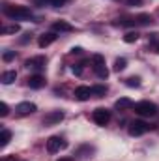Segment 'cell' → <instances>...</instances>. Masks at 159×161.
<instances>
[{"instance_id":"obj_21","label":"cell","mask_w":159,"mask_h":161,"mask_svg":"<svg viewBox=\"0 0 159 161\" xmlns=\"http://www.w3.org/2000/svg\"><path fill=\"white\" fill-rule=\"evenodd\" d=\"M125 66H127V60H125V58H118V60L114 62V69H116V71H122Z\"/></svg>"},{"instance_id":"obj_9","label":"cell","mask_w":159,"mask_h":161,"mask_svg":"<svg viewBox=\"0 0 159 161\" xmlns=\"http://www.w3.org/2000/svg\"><path fill=\"white\" fill-rule=\"evenodd\" d=\"M90 96H94L90 86H79V88H75V99L86 101V99H90Z\"/></svg>"},{"instance_id":"obj_30","label":"cell","mask_w":159,"mask_h":161,"mask_svg":"<svg viewBox=\"0 0 159 161\" xmlns=\"http://www.w3.org/2000/svg\"><path fill=\"white\" fill-rule=\"evenodd\" d=\"M34 2H36V4H38V6H45V4H47V2H49V0H34Z\"/></svg>"},{"instance_id":"obj_15","label":"cell","mask_w":159,"mask_h":161,"mask_svg":"<svg viewBox=\"0 0 159 161\" xmlns=\"http://www.w3.org/2000/svg\"><path fill=\"white\" fill-rule=\"evenodd\" d=\"M15 79H17V73H15V71H4L2 77H0L2 84H11Z\"/></svg>"},{"instance_id":"obj_32","label":"cell","mask_w":159,"mask_h":161,"mask_svg":"<svg viewBox=\"0 0 159 161\" xmlns=\"http://www.w3.org/2000/svg\"><path fill=\"white\" fill-rule=\"evenodd\" d=\"M58 161H75V159H71V158H60Z\"/></svg>"},{"instance_id":"obj_11","label":"cell","mask_w":159,"mask_h":161,"mask_svg":"<svg viewBox=\"0 0 159 161\" xmlns=\"http://www.w3.org/2000/svg\"><path fill=\"white\" fill-rule=\"evenodd\" d=\"M26 84H28L30 88H34V90L43 88V86H45V77H41V75H32V77H28Z\"/></svg>"},{"instance_id":"obj_25","label":"cell","mask_w":159,"mask_h":161,"mask_svg":"<svg viewBox=\"0 0 159 161\" xmlns=\"http://www.w3.org/2000/svg\"><path fill=\"white\" fill-rule=\"evenodd\" d=\"M2 58H4V62H9V60H13V58H15V53H13V51H6Z\"/></svg>"},{"instance_id":"obj_10","label":"cell","mask_w":159,"mask_h":161,"mask_svg":"<svg viewBox=\"0 0 159 161\" xmlns=\"http://www.w3.org/2000/svg\"><path fill=\"white\" fill-rule=\"evenodd\" d=\"M56 38H58V36H56L54 32H47V34H41L40 40H38V45H40V47H49L51 43H54V41H56Z\"/></svg>"},{"instance_id":"obj_20","label":"cell","mask_w":159,"mask_h":161,"mask_svg":"<svg viewBox=\"0 0 159 161\" xmlns=\"http://www.w3.org/2000/svg\"><path fill=\"white\" fill-rule=\"evenodd\" d=\"M92 64H94V68H96V66H105V58H103L101 54H94V56H92Z\"/></svg>"},{"instance_id":"obj_14","label":"cell","mask_w":159,"mask_h":161,"mask_svg":"<svg viewBox=\"0 0 159 161\" xmlns=\"http://www.w3.org/2000/svg\"><path fill=\"white\" fill-rule=\"evenodd\" d=\"M9 141H11V131L9 129H2V133H0V148H6L9 144Z\"/></svg>"},{"instance_id":"obj_13","label":"cell","mask_w":159,"mask_h":161,"mask_svg":"<svg viewBox=\"0 0 159 161\" xmlns=\"http://www.w3.org/2000/svg\"><path fill=\"white\" fill-rule=\"evenodd\" d=\"M131 107H135V103L129 97H120L114 103V109H118V111H125V109H131Z\"/></svg>"},{"instance_id":"obj_3","label":"cell","mask_w":159,"mask_h":161,"mask_svg":"<svg viewBox=\"0 0 159 161\" xmlns=\"http://www.w3.org/2000/svg\"><path fill=\"white\" fill-rule=\"evenodd\" d=\"M64 148H68V142H66L64 139H60V137H56V135L49 137V141H47V150H49L51 154H56V152H60V150H64Z\"/></svg>"},{"instance_id":"obj_4","label":"cell","mask_w":159,"mask_h":161,"mask_svg":"<svg viewBox=\"0 0 159 161\" xmlns=\"http://www.w3.org/2000/svg\"><path fill=\"white\" fill-rule=\"evenodd\" d=\"M127 131H129L131 137H139V135H144L146 131H150V125L142 120H135V122L129 124V129Z\"/></svg>"},{"instance_id":"obj_6","label":"cell","mask_w":159,"mask_h":161,"mask_svg":"<svg viewBox=\"0 0 159 161\" xmlns=\"http://www.w3.org/2000/svg\"><path fill=\"white\" fill-rule=\"evenodd\" d=\"M45 64H47V58H45V56H34V58H28V60L25 62V66H26L28 69H36V71L43 69Z\"/></svg>"},{"instance_id":"obj_27","label":"cell","mask_w":159,"mask_h":161,"mask_svg":"<svg viewBox=\"0 0 159 161\" xmlns=\"http://www.w3.org/2000/svg\"><path fill=\"white\" fill-rule=\"evenodd\" d=\"M82 66H84V64H77V66H73V68H71L75 75H80V73H82Z\"/></svg>"},{"instance_id":"obj_12","label":"cell","mask_w":159,"mask_h":161,"mask_svg":"<svg viewBox=\"0 0 159 161\" xmlns=\"http://www.w3.org/2000/svg\"><path fill=\"white\" fill-rule=\"evenodd\" d=\"M52 30L54 32H73V26L66 21H56V23H52Z\"/></svg>"},{"instance_id":"obj_7","label":"cell","mask_w":159,"mask_h":161,"mask_svg":"<svg viewBox=\"0 0 159 161\" xmlns=\"http://www.w3.org/2000/svg\"><path fill=\"white\" fill-rule=\"evenodd\" d=\"M62 120H64V113L62 111H51L49 114H45L43 124L45 125H54V124H60Z\"/></svg>"},{"instance_id":"obj_1","label":"cell","mask_w":159,"mask_h":161,"mask_svg":"<svg viewBox=\"0 0 159 161\" xmlns=\"http://www.w3.org/2000/svg\"><path fill=\"white\" fill-rule=\"evenodd\" d=\"M4 13H6L9 19H15V21L32 17V11H30L26 6H9V4H6V6H4Z\"/></svg>"},{"instance_id":"obj_31","label":"cell","mask_w":159,"mask_h":161,"mask_svg":"<svg viewBox=\"0 0 159 161\" xmlns=\"http://www.w3.org/2000/svg\"><path fill=\"white\" fill-rule=\"evenodd\" d=\"M127 4H129V6H133V4H140V0H127Z\"/></svg>"},{"instance_id":"obj_22","label":"cell","mask_w":159,"mask_h":161,"mask_svg":"<svg viewBox=\"0 0 159 161\" xmlns=\"http://www.w3.org/2000/svg\"><path fill=\"white\" fill-rule=\"evenodd\" d=\"M125 84L137 88V86H140V79H139V77H129V79H125Z\"/></svg>"},{"instance_id":"obj_19","label":"cell","mask_w":159,"mask_h":161,"mask_svg":"<svg viewBox=\"0 0 159 161\" xmlns=\"http://www.w3.org/2000/svg\"><path fill=\"white\" fill-rule=\"evenodd\" d=\"M139 40V32H127L125 36H123V41L125 43H133V41Z\"/></svg>"},{"instance_id":"obj_16","label":"cell","mask_w":159,"mask_h":161,"mask_svg":"<svg viewBox=\"0 0 159 161\" xmlns=\"http://www.w3.org/2000/svg\"><path fill=\"white\" fill-rule=\"evenodd\" d=\"M21 30V26L19 25H8V26H2V34H17Z\"/></svg>"},{"instance_id":"obj_26","label":"cell","mask_w":159,"mask_h":161,"mask_svg":"<svg viewBox=\"0 0 159 161\" xmlns=\"http://www.w3.org/2000/svg\"><path fill=\"white\" fill-rule=\"evenodd\" d=\"M66 2H69V0H49V4L54 6V8H60V6H64Z\"/></svg>"},{"instance_id":"obj_17","label":"cell","mask_w":159,"mask_h":161,"mask_svg":"<svg viewBox=\"0 0 159 161\" xmlns=\"http://www.w3.org/2000/svg\"><path fill=\"white\" fill-rule=\"evenodd\" d=\"M94 71H96V75H97L99 79H107V77H109V71H107L105 66H96Z\"/></svg>"},{"instance_id":"obj_24","label":"cell","mask_w":159,"mask_h":161,"mask_svg":"<svg viewBox=\"0 0 159 161\" xmlns=\"http://www.w3.org/2000/svg\"><path fill=\"white\" fill-rule=\"evenodd\" d=\"M8 114H9V107H8L6 103H0V116H2V118H6Z\"/></svg>"},{"instance_id":"obj_18","label":"cell","mask_w":159,"mask_h":161,"mask_svg":"<svg viewBox=\"0 0 159 161\" xmlns=\"http://www.w3.org/2000/svg\"><path fill=\"white\" fill-rule=\"evenodd\" d=\"M92 94H94V96H97V97H101V96H105V94H107V86H103V84L92 86Z\"/></svg>"},{"instance_id":"obj_29","label":"cell","mask_w":159,"mask_h":161,"mask_svg":"<svg viewBox=\"0 0 159 161\" xmlns=\"http://www.w3.org/2000/svg\"><path fill=\"white\" fill-rule=\"evenodd\" d=\"M0 161H15V156H6V158H2Z\"/></svg>"},{"instance_id":"obj_28","label":"cell","mask_w":159,"mask_h":161,"mask_svg":"<svg viewBox=\"0 0 159 161\" xmlns=\"http://www.w3.org/2000/svg\"><path fill=\"white\" fill-rule=\"evenodd\" d=\"M80 53H82L80 47H73V49H71V54H80Z\"/></svg>"},{"instance_id":"obj_2","label":"cell","mask_w":159,"mask_h":161,"mask_svg":"<svg viewBox=\"0 0 159 161\" xmlns=\"http://www.w3.org/2000/svg\"><path fill=\"white\" fill-rule=\"evenodd\" d=\"M135 113L140 116H154L157 114V105L152 101H139L135 103Z\"/></svg>"},{"instance_id":"obj_5","label":"cell","mask_w":159,"mask_h":161,"mask_svg":"<svg viewBox=\"0 0 159 161\" xmlns=\"http://www.w3.org/2000/svg\"><path fill=\"white\" fill-rule=\"evenodd\" d=\"M92 120L96 122L97 125H107L109 120H111V111H107V109H96L92 113Z\"/></svg>"},{"instance_id":"obj_23","label":"cell","mask_w":159,"mask_h":161,"mask_svg":"<svg viewBox=\"0 0 159 161\" xmlns=\"http://www.w3.org/2000/svg\"><path fill=\"white\" fill-rule=\"evenodd\" d=\"M137 23L139 25H148V23H152V17L150 15H139L137 17Z\"/></svg>"},{"instance_id":"obj_8","label":"cell","mask_w":159,"mask_h":161,"mask_svg":"<svg viewBox=\"0 0 159 161\" xmlns=\"http://www.w3.org/2000/svg\"><path fill=\"white\" fill-rule=\"evenodd\" d=\"M38 107L34 105V103H30V101H23V103H19L17 107H15V111L21 114V116H26V114H32L34 111H36Z\"/></svg>"}]
</instances>
